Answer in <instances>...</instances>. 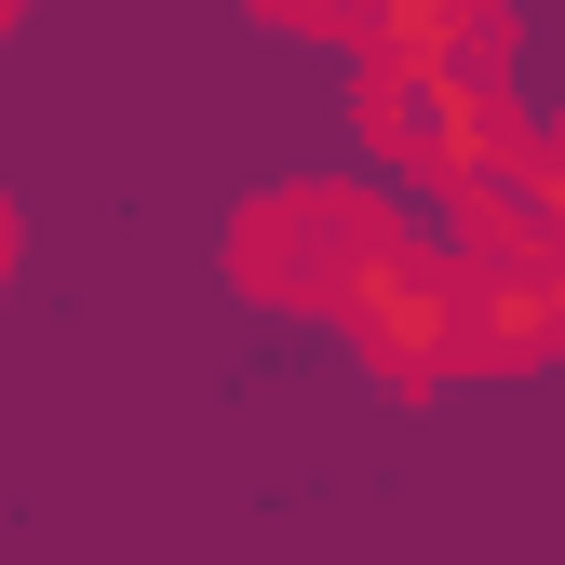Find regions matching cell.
I'll use <instances>...</instances> for the list:
<instances>
[{
	"mask_svg": "<svg viewBox=\"0 0 565 565\" xmlns=\"http://www.w3.org/2000/svg\"><path fill=\"white\" fill-rule=\"evenodd\" d=\"M350 121H364V149L417 189H512L539 162V135L512 121V82H417V67H364L350 82Z\"/></svg>",
	"mask_w": 565,
	"mask_h": 565,
	"instance_id": "obj_1",
	"label": "cell"
},
{
	"mask_svg": "<svg viewBox=\"0 0 565 565\" xmlns=\"http://www.w3.org/2000/svg\"><path fill=\"white\" fill-rule=\"evenodd\" d=\"M14 14H28V0H0V28H14Z\"/></svg>",
	"mask_w": 565,
	"mask_h": 565,
	"instance_id": "obj_8",
	"label": "cell"
},
{
	"mask_svg": "<svg viewBox=\"0 0 565 565\" xmlns=\"http://www.w3.org/2000/svg\"><path fill=\"white\" fill-rule=\"evenodd\" d=\"M256 14H282V28H337V41H350V28H364V0H256Z\"/></svg>",
	"mask_w": 565,
	"mask_h": 565,
	"instance_id": "obj_6",
	"label": "cell"
},
{
	"mask_svg": "<svg viewBox=\"0 0 565 565\" xmlns=\"http://www.w3.org/2000/svg\"><path fill=\"white\" fill-rule=\"evenodd\" d=\"M364 67L417 82H512V0H364Z\"/></svg>",
	"mask_w": 565,
	"mask_h": 565,
	"instance_id": "obj_5",
	"label": "cell"
},
{
	"mask_svg": "<svg viewBox=\"0 0 565 565\" xmlns=\"http://www.w3.org/2000/svg\"><path fill=\"white\" fill-rule=\"evenodd\" d=\"M471 256V350L458 377H525L565 350V230H512V243H458Z\"/></svg>",
	"mask_w": 565,
	"mask_h": 565,
	"instance_id": "obj_4",
	"label": "cell"
},
{
	"mask_svg": "<svg viewBox=\"0 0 565 565\" xmlns=\"http://www.w3.org/2000/svg\"><path fill=\"white\" fill-rule=\"evenodd\" d=\"M337 323H350V350H364L391 391H445V377H458V350H471V256H458V243L391 230L364 269H350Z\"/></svg>",
	"mask_w": 565,
	"mask_h": 565,
	"instance_id": "obj_2",
	"label": "cell"
},
{
	"mask_svg": "<svg viewBox=\"0 0 565 565\" xmlns=\"http://www.w3.org/2000/svg\"><path fill=\"white\" fill-rule=\"evenodd\" d=\"M0 269H14V216H0Z\"/></svg>",
	"mask_w": 565,
	"mask_h": 565,
	"instance_id": "obj_7",
	"label": "cell"
},
{
	"mask_svg": "<svg viewBox=\"0 0 565 565\" xmlns=\"http://www.w3.org/2000/svg\"><path fill=\"white\" fill-rule=\"evenodd\" d=\"M391 230L404 216H391L377 189H269V202H243L230 269H243V297H269V310H337L350 269H364Z\"/></svg>",
	"mask_w": 565,
	"mask_h": 565,
	"instance_id": "obj_3",
	"label": "cell"
}]
</instances>
